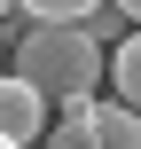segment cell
Returning <instances> with one entry per match:
<instances>
[{
	"instance_id": "obj_1",
	"label": "cell",
	"mask_w": 141,
	"mask_h": 149,
	"mask_svg": "<svg viewBox=\"0 0 141 149\" xmlns=\"http://www.w3.org/2000/svg\"><path fill=\"white\" fill-rule=\"evenodd\" d=\"M102 63H110V55H102L78 24H24L16 47H8V71H16L47 110H63V102H94Z\"/></svg>"
},
{
	"instance_id": "obj_2",
	"label": "cell",
	"mask_w": 141,
	"mask_h": 149,
	"mask_svg": "<svg viewBox=\"0 0 141 149\" xmlns=\"http://www.w3.org/2000/svg\"><path fill=\"white\" fill-rule=\"evenodd\" d=\"M47 102L16 79V71H0V141H16V149H39V134H47Z\"/></svg>"
},
{
	"instance_id": "obj_3",
	"label": "cell",
	"mask_w": 141,
	"mask_h": 149,
	"mask_svg": "<svg viewBox=\"0 0 141 149\" xmlns=\"http://www.w3.org/2000/svg\"><path fill=\"white\" fill-rule=\"evenodd\" d=\"M102 79H110V94H118L126 110H141V31H126V39L110 47V63H102Z\"/></svg>"
},
{
	"instance_id": "obj_4",
	"label": "cell",
	"mask_w": 141,
	"mask_h": 149,
	"mask_svg": "<svg viewBox=\"0 0 141 149\" xmlns=\"http://www.w3.org/2000/svg\"><path fill=\"white\" fill-rule=\"evenodd\" d=\"M39 149H94V102H63V110L47 118Z\"/></svg>"
},
{
	"instance_id": "obj_5",
	"label": "cell",
	"mask_w": 141,
	"mask_h": 149,
	"mask_svg": "<svg viewBox=\"0 0 141 149\" xmlns=\"http://www.w3.org/2000/svg\"><path fill=\"white\" fill-rule=\"evenodd\" d=\"M94 149H141V110L94 102Z\"/></svg>"
},
{
	"instance_id": "obj_6",
	"label": "cell",
	"mask_w": 141,
	"mask_h": 149,
	"mask_svg": "<svg viewBox=\"0 0 141 149\" xmlns=\"http://www.w3.org/2000/svg\"><path fill=\"white\" fill-rule=\"evenodd\" d=\"M78 31H86V39H94V47H102V55H110V47H118V39H126V31H133V24H126V16H118V8H110V0H102V8H86V16H78Z\"/></svg>"
},
{
	"instance_id": "obj_7",
	"label": "cell",
	"mask_w": 141,
	"mask_h": 149,
	"mask_svg": "<svg viewBox=\"0 0 141 149\" xmlns=\"http://www.w3.org/2000/svg\"><path fill=\"white\" fill-rule=\"evenodd\" d=\"M16 8H24L31 24H78V16H86V8H102V0H16Z\"/></svg>"
},
{
	"instance_id": "obj_8",
	"label": "cell",
	"mask_w": 141,
	"mask_h": 149,
	"mask_svg": "<svg viewBox=\"0 0 141 149\" xmlns=\"http://www.w3.org/2000/svg\"><path fill=\"white\" fill-rule=\"evenodd\" d=\"M110 8H118V16H126V24L141 31V0H110Z\"/></svg>"
},
{
	"instance_id": "obj_9",
	"label": "cell",
	"mask_w": 141,
	"mask_h": 149,
	"mask_svg": "<svg viewBox=\"0 0 141 149\" xmlns=\"http://www.w3.org/2000/svg\"><path fill=\"white\" fill-rule=\"evenodd\" d=\"M0 71H8V39H0Z\"/></svg>"
},
{
	"instance_id": "obj_10",
	"label": "cell",
	"mask_w": 141,
	"mask_h": 149,
	"mask_svg": "<svg viewBox=\"0 0 141 149\" xmlns=\"http://www.w3.org/2000/svg\"><path fill=\"white\" fill-rule=\"evenodd\" d=\"M8 8H16V0H0V16H8Z\"/></svg>"
},
{
	"instance_id": "obj_11",
	"label": "cell",
	"mask_w": 141,
	"mask_h": 149,
	"mask_svg": "<svg viewBox=\"0 0 141 149\" xmlns=\"http://www.w3.org/2000/svg\"><path fill=\"white\" fill-rule=\"evenodd\" d=\"M0 149H16V141H0Z\"/></svg>"
}]
</instances>
